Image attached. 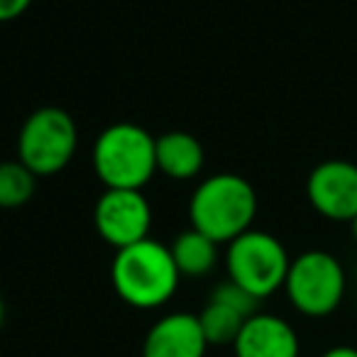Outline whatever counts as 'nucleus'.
Listing matches in <instances>:
<instances>
[{
	"label": "nucleus",
	"instance_id": "1",
	"mask_svg": "<svg viewBox=\"0 0 357 357\" xmlns=\"http://www.w3.org/2000/svg\"><path fill=\"white\" fill-rule=\"evenodd\" d=\"M257 215L255 186L240 174L220 172L204 178L189 201L191 228L213 243H233L252 228Z\"/></svg>",
	"mask_w": 357,
	"mask_h": 357
},
{
	"label": "nucleus",
	"instance_id": "2",
	"mask_svg": "<svg viewBox=\"0 0 357 357\" xmlns=\"http://www.w3.org/2000/svg\"><path fill=\"white\" fill-rule=\"evenodd\" d=\"M110 282L120 298L135 308H159L176 294L181 274L172 250L147 238L130 248L115 250Z\"/></svg>",
	"mask_w": 357,
	"mask_h": 357
},
{
	"label": "nucleus",
	"instance_id": "3",
	"mask_svg": "<svg viewBox=\"0 0 357 357\" xmlns=\"http://www.w3.org/2000/svg\"><path fill=\"white\" fill-rule=\"evenodd\" d=\"M93 169L105 189L142 191L157 172L154 137L135 123L110 125L93 144Z\"/></svg>",
	"mask_w": 357,
	"mask_h": 357
},
{
	"label": "nucleus",
	"instance_id": "4",
	"mask_svg": "<svg viewBox=\"0 0 357 357\" xmlns=\"http://www.w3.org/2000/svg\"><path fill=\"white\" fill-rule=\"evenodd\" d=\"M79 128L64 108L47 105L27 115L17 135V159L40 176H54L74 159Z\"/></svg>",
	"mask_w": 357,
	"mask_h": 357
},
{
	"label": "nucleus",
	"instance_id": "5",
	"mask_svg": "<svg viewBox=\"0 0 357 357\" xmlns=\"http://www.w3.org/2000/svg\"><path fill=\"white\" fill-rule=\"evenodd\" d=\"M289 252L272 233L252 230L228 243L225 267L228 279L248 289L259 301L284 287L289 274Z\"/></svg>",
	"mask_w": 357,
	"mask_h": 357
},
{
	"label": "nucleus",
	"instance_id": "6",
	"mask_svg": "<svg viewBox=\"0 0 357 357\" xmlns=\"http://www.w3.org/2000/svg\"><path fill=\"white\" fill-rule=\"evenodd\" d=\"M284 291L303 316H331L345 296V269L326 250H308L291 259Z\"/></svg>",
	"mask_w": 357,
	"mask_h": 357
},
{
	"label": "nucleus",
	"instance_id": "7",
	"mask_svg": "<svg viewBox=\"0 0 357 357\" xmlns=\"http://www.w3.org/2000/svg\"><path fill=\"white\" fill-rule=\"evenodd\" d=\"M93 223L105 243L123 250L149 238L152 208L142 191L105 189V194L96 201Z\"/></svg>",
	"mask_w": 357,
	"mask_h": 357
},
{
	"label": "nucleus",
	"instance_id": "8",
	"mask_svg": "<svg viewBox=\"0 0 357 357\" xmlns=\"http://www.w3.org/2000/svg\"><path fill=\"white\" fill-rule=\"evenodd\" d=\"M306 194L323 218L350 223L357 215V164L347 159L321 162L308 174Z\"/></svg>",
	"mask_w": 357,
	"mask_h": 357
},
{
	"label": "nucleus",
	"instance_id": "9",
	"mask_svg": "<svg viewBox=\"0 0 357 357\" xmlns=\"http://www.w3.org/2000/svg\"><path fill=\"white\" fill-rule=\"evenodd\" d=\"M208 342L194 313H169L147 331L142 357H204Z\"/></svg>",
	"mask_w": 357,
	"mask_h": 357
},
{
	"label": "nucleus",
	"instance_id": "10",
	"mask_svg": "<svg viewBox=\"0 0 357 357\" xmlns=\"http://www.w3.org/2000/svg\"><path fill=\"white\" fill-rule=\"evenodd\" d=\"M235 357H298V335L284 318L255 313L233 342Z\"/></svg>",
	"mask_w": 357,
	"mask_h": 357
},
{
	"label": "nucleus",
	"instance_id": "11",
	"mask_svg": "<svg viewBox=\"0 0 357 357\" xmlns=\"http://www.w3.org/2000/svg\"><path fill=\"white\" fill-rule=\"evenodd\" d=\"M154 159L157 172L174 181H189L196 174H201L206 162L204 144L184 130H172L154 139Z\"/></svg>",
	"mask_w": 357,
	"mask_h": 357
},
{
	"label": "nucleus",
	"instance_id": "12",
	"mask_svg": "<svg viewBox=\"0 0 357 357\" xmlns=\"http://www.w3.org/2000/svg\"><path fill=\"white\" fill-rule=\"evenodd\" d=\"M169 250L181 277H206L218 262V243L194 228L184 230Z\"/></svg>",
	"mask_w": 357,
	"mask_h": 357
},
{
	"label": "nucleus",
	"instance_id": "13",
	"mask_svg": "<svg viewBox=\"0 0 357 357\" xmlns=\"http://www.w3.org/2000/svg\"><path fill=\"white\" fill-rule=\"evenodd\" d=\"M245 321L238 311L233 308L223 306V303H215V301H208L206 308L199 313V323H201V331L206 335V342L208 345H233L238 340L240 331H243Z\"/></svg>",
	"mask_w": 357,
	"mask_h": 357
},
{
	"label": "nucleus",
	"instance_id": "14",
	"mask_svg": "<svg viewBox=\"0 0 357 357\" xmlns=\"http://www.w3.org/2000/svg\"><path fill=\"white\" fill-rule=\"evenodd\" d=\"M37 176L20 162H0V208H20L35 196Z\"/></svg>",
	"mask_w": 357,
	"mask_h": 357
},
{
	"label": "nucleus",
	"instance_id": "15",
	"mask_svg": "<svg viewBox=\"0 0 357 357\" xmlns=\"http://www.w3.org/2000/svg\"><path fill=\"white\" fill-rule=\"evenodd\" d=\"M208 301L223 303V306L238 311L243 318H252L255 313H259V298L252 296V294H250L248 289L240 287V284H235L233 279L220 282L218 287L213 289V294H211Z\"/></svg>",
	"mask_w": 357,
	"mask_h": 357
},
{
	"label": "nucleus",
	"instance_id": "16",
	"mask_svg": "<svg viewBox=\"0 0 357 357\" xmlns=\"http://www.w3.org/2000/svg\"><path fill=\"white\" fill-rule=\"evenodd\" d=\"M35 0H0V22H13L22 17Z\"/></svg>",
	"mask_w": 357,
	"mask_h": 357
},
{
	"label": "nucleus",
	"instance_id": "17",
	"mask_svg": "<svg viewBox=\"0 0 357 357\" xmlns=\"http://www.w3.org/2000/svg\"><path fill=\"white\" fill-rule=\"evenodd\" d=\"M321 357H357V347L352 345H335L331 350H326Z\"/></svg>",
	"mask_w": 357,
	"mask_h": 357
},
{
	"label": "nucleus",
	"instance_id": "18",
	"mask_svg": "<svg viewBox=\"0 0 357 357\" xmlns=\"http://www.w3.org/2000/svg\"><path fill=\"white\" fill-rule=\"evenodd\" d=\"M3 323H6V301L0 296V328H3Z\"/></svg>",
	"mask_w": 357,
	"mask_h": 357
},
{
	"label": "nucleus",
	"instance_id": "19",
	"mask_svg": "<svg viewBox=\"0 0 357 357\" xmlns=\"http://www.w3.org/2000/svg\"><path fill=\"white\" fill-rule=\"evenodd\" d=\"M350 230H352V238H355V243H357V215L350 220Z\"/></svg>",
	"mask_w": 357,
	"mask_h": 357
}]
</instances>
